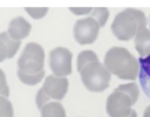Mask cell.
Listing matches in <instances>:
<instances>
[{
	"mask_svg": "<svg viewBox=\"0 0 150 117\" xmlns=\"http://www.w3.org/2000/svg\"><path fill=\"white\" fill-rule=\"evenodd\" d=\"M18 70L27 74H36L43 69L45 50L36 42H28L18 60Z\"/></svg>",
	"mask_w": 150,
	"mask_h": 117,
	"instance_id": "4",
	"label": "cell"
},
{
	"mask_svg": "<svg viewBox=\"0 0 150 117\" xmlns=\"http://www.w3.org/2000/svg\"><path fill=\"white\" fill-rule=\"evenodd\" d=\"M0 39L4 41L6 48H7V58L14 57V55L18 53L19 48L21 47V41H15L9 37L7 32H1L0 33Z\"/></svg>",
	"mask_w": 150,
	"mask_h": 117,
	"instance_id": "12",
	"label": "cell"
},
{
	"mask_svg": "<svg viewBox=\"0 0 150 117\" xmlns=\"http://www.w3.org/2000/svg\"><path fill=\"white\" fill-rule=\"evenodd\" d=\"M25 9H26V13H27L30 18H33V19H35V20L42 19V18L48 13V8H47V7H34V8H32V7H26Z\"/></svg>",
	"mask_w": 150,
	"mask_h": 117,
	"instance_id": "18",
	"label": "cell"
},
{
	"mask_svg": "<svg viewBox=\"0 0 150 117\" xmlns=\"http://www.w3.org/2000/svg\"><path fill=\"white\" fill-rule=\"evenodd\" d=\"M98 57L96 55L95 51L93 50H83L81 53H79L77 55V60H76V68H77V71H80L86 64L93 62V61H97Z\"/></svg>",
	"mask_w": 150,
	"mask_h": 117,
	"instance_id": "14",
	"label": "cell"
},
{
	"mask_svg": "<svg viewBox=\"0 0 150 117\" xmlns=\"http://www.w3.org/2000/svg\"><path fill=\"white\" fill-rule=\"evenodd\" d=\"M30 29H32V25L25 18L16 16L9 21L7 34L9 35L11 39L15 41H21L29 35Z\"/></svg>",
	"mask_w": 150,
	"mask_h": 117,
	"instance_id": "9",
	"label": "cell"
},
{
	"mask_svg": "<svg viewBox=\"0 0 150 117\" xmlns=\"http://www.w3.org/2000/svg\"><path fill=\"white\" fill-rule=\"evenodd\" d=\"M135 48L141 57H145L150 54V30L145 27L135 37Z\"/></svg>",
	"mask_w": 150,
	"mask_h": 117,
	"instance_id": "10",
	"label": "cell"
},
{
	"mask_svg": "<svg viewBox=\"0 0 150 117\" xmlns=\"http://www.w3.org/2000/svg\"><path fill=\"white\" fill-rule=\"evenodd\" d=\"M73 54L68 48L56 47L49 53V68L53 75L59 77H67L71 74Z\"/></svg>",
	"mask_w": 150,
	"mask_h": 117,
	"instance_id": "6",
	"label": "cell"
},
{
	"mask_svg": "<svg viewBox=\"0 0 150 117\" xmlns=\"http://www.w3.org/2000/svg\"><path fill=\"white\" fill-rule=\"evenodd\" d=\"M149 20H148V29L150 30V15H149V18H148Z\"/></svg>",
	"mask_w": 150,
	"mask_h": 117,
	"instance_id": "26",
	"label": "cell"
},
{
	"mask_svg": "<svg viewBox=\"0 0 150 117\" xmlns=\"http://www.w3.org/2000/svg\"><path fill=\"white\" fill-rule=\"evenodd\" d=\"M103 66L110 73L121 80L134 81L138 75L139 64L136 57L123 47H111L107 50Z\"/></svg>",
	"mask_w": 150,
	"mask_h": 117,
	"instance_id": "1",
	"label": "cell"
},
{
	"mask_svg": "<svg viewBox=\"0 0 150 117\" xmlns=\"http://www.w3.org/2000/svg\"><path fill=\"white\" fill-rule=\"evenodd\" d=\"M137 61H138V64L141 66L143 73L150 78V54L145 57H139Z\"/></svg>",
	"mask_w": 150,
	"mask_h": 117,
	"instance_id": "21",
	"label": "cell"
},
{
	"mask_svg": "<svg viewBox=\"0 0 150 117\" xmlns=\"http://www.w3.org/2000/svg\"><path fill=\"white\" fill-rule=\"evenodd\" d=\"M49 101H50L49 97H48V96L43 92V90L40 88V89L38 90V92H36V97H35V103H36L38 109L41 110V108H42L45 104H47Z\"/></svg>",
	"mask_w": 150,
	"mask_h": 117,
	"instance_id": "20",
	"label": "cell"
},
{
	"mask_svg": "<svg viewBox=\"0 0 150 117\" xmlns=\"http://www.w3.org/2000/svg\"><path fill=\"white\" fill-rule=\"evenodd\" d=\"M100 33L98 23L90 16L79 19L73 28L74 39L80 44H91L96 41Z\"/></svg>",
	"mask_w": 150,
	"mask_h": 117,
	"instance_id": "7",
	"label": "cell"
},
{
	"mask_svg": "<svg viewBox=\"0 0 150 117\" xmlns=\"http://www.w3.org/2000/svg\"><path fill=\"white\" fill-rule=\"evenodd\" d=\"M16 75L19 77V80L23 83V84H27V85H35L38 83H40L42 81V78L45 77L46 73L45 70L40 71V73H36V74H27V73H22L20 70L16 71Z\"/></svg>",
	"mask_w": 150,
	"mask_h": 117,
	"instance_id": "13",
	"label": "cell"
},
{
	"mask_svg": "<svg viewBox=\"0 0 150 117\" xmlns=\"http://www.w3.org/2000/svg\"><path fill=\"white\" fill-rule=\"evenodd\" d=\"M0 96L7 97V98L9 96V87L7 84L6 74L2 69H0Z\"/></svg>",
	"mask_w": 150,
	"mask_h": 117,
	"instance_id": "19",
	"label": "cell"
},
{
	"mask_svg": "<svg viewBox=\"0 0 150 117\" xmlns=\"http://www.w3.org/2000/svg\"><path fill=\"white\" fill-rule=\"evenodd\" d=\"M79 73L83 85L89 91L101 92L109 87L111 75L98 60L86 64Z\"/></svg>",
	"mask_w": 150,
	"mask_h": 117,
	"instance_id": "3",
	"label": "cell"
},
{
	"mask_svg": "<svg viewBox=\"0 0 150 117\" xmlns=\"http://www.w3.org/2000/svg\"><path fill=\"white\" fill-rule=\"evenodd\" d=\"M90 18H93L98 23V26L101 28L105 25L108 18H109V11L104 7H95V8H93V11L90 13Z\"/></svg>",
	"mask_w": 150,
	"mask_h": 117,
	"instance_id": "15",
	"label": "cell"
},
{
	"mask_svg": "<svg viewBox=\"0 0 150 117\" xmlns=\"http://www.w3.org/2000/svg\"><path fill=\"white\" fill-rule=\"evenodd\" d=\"M68 87H69V82L67 77L48 75L45 77V82L41 89L49 97V99H54L55 102H59L64 98L68 91Z\"/></svg>",
	"mask_w": 150,
	"mask_h": 117,
	"instance_id": "8",
	"label": "cell"
},
{
	"mask_svg": "<svg viewBox=\"0 0 150 117\" xmlns=\"http://www.w3.org/2000/svg\"><path fill=\"white\" fill-rule=\"evenodd\" d=\"M146 27L145 14L139 9L128 8L116 14L111 32L120 41H129Z\"/></svg>",
	"mask_w": 150,
	"mask_h": 117,
	"instance_id": "2",
	"label": "cell"
},
{
	"mask_svg": "<svg viewBox=\"0 0 150 117\" xmlns=\"http://www.w3.org/2000/svg\"><path fill=\"white\" fill-rule=\"evenodd\" d=\"M117 89H120V90L124 91L125 94H128V95L135 101V103L137 102V99H138V97H139V89H138V85H137L136 83L131 82V83L121 84V85L117 87Z\"/></svg>",
	"mask_w": 150,
	"mask_h": 117,
	"instance_id": "16",
	"label": "cell"
},
{
	"mask_svg": "<svg viewBox=\"0 0 150 117\" xmlns=\"http://www.w3.org/2000/svg\"><path fill=\"white\" fill-rule=\"evenodd\" d=\"M143 117H150V105H148L143 112Z\"/></svg>",
	"mask_w": 150,
	"mask_h": 117,
	"instance_id": "24",
	"label": "cell"
},
{
	"mask_svg": "<svg viewBox=\"0 0 150 117\" xmlns=\"http://www.w3.org/2000/svg\"><path fill=\"white\" fill-rule=\"evenodd\" d=\"M69 11H70V13H73L75 15H86V14H90L93 8H90V7H70Z\"/></svg>",
	"mask_w": 150,
	"mask_h": 117,
	"instance_id": "22",
	"label": "cell"
},
{
	"mask_svg": "<svg viewBox=\"0 0 150 117\" xmlns=\"http://www.w3.org/2000/svg\"><path fill=\"white\" fill-rule=\"evenodd\" d=\"M135 101L124 91L115 89L107 98L105 111L109 117H128Z\"/></svg>",
	"mask_w": 150,
	"mask_h": 117,
	"instance_id": "5",
	"label": "cell"
},
{
	"mask_svg": "<svg viewBox=\"0 0 150 117\" xmlns=\"http://www.w3.org/2000/svg\"><path fill=\"white\" fill-rule=\"evenodd\" d=\"M128 117H137V112L135 110H131V112H130V115Z\"/></svg>",
	"mask_w": 150,
	"mask_h": 117,
	"instance_id": "25",
	"label": "cell"
},
{
	"mask_svg": "<svg viewBox=\"0 0 150 117\" xmlns=\"http://www.w3.org/2000/svg\"><path fill=\"white\" fill-rule=\"evenodd\" d=\"M7 58V48L4 41L0 39V62H4Z\"/></svg>",
	"mask_w": 150,
	"mask_h": 117,
	"instance_id": "23",
	"label": "cell"
},
{
	"mask_svg": "<svg viewBox=\"0 0 150 117\" xmlns=\"http://www.w3.org/2000/svg\"><path fill=\"white\" fill-rule=\"evenodd\" d=\"M40 111L41 117H66L64 106L60 102H48Z\"/></svg>",
	"mask_w": 150,
	"mask_h": 117,
	"instance_id": "11",
	"label": "cell"
},
{
	"mask_svg": "<svg viewBox=\"0 0 150 117\" xmlns=\"http://www.w3.org/2000/svg\"><path fill=\"white\" fill-rule=\"evenodd\" d=\"M0 117H14V110L7 97L0 96Z\"/></svg>",
	"mask_w": 150,
	"mask_h": 117,
	"instance_id": "17",
	"label": "cell"
}]
</instances>
